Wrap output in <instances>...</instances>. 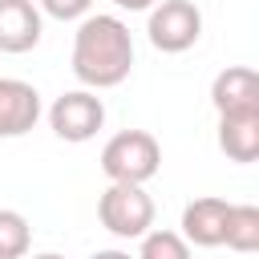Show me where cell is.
<instances>
[{
  "label": "cell",
  "mask_w": 259,
  "mask_h": 259,
  "mask_svg": "<svg viewBox=\"0 0 259 259\" xmlns=\"http://www.w3.org/2000/svg\"><path fill=\"white\" fill-rule=\"evenodd\" d=\"M24 259H65V255H57V251H40V255H24Z\"/></svg>",
  "instance_id": "e0dca14e"
},
{
  "label": "cell",
  "mask_w": 259,
  "mask_h": 259,
  "mask_svg": "<svg viewBox=\"0 0 259 259\" xmlns=\"http://www.w3.org/2000/svg\"><path fill=\"white\" fill-rule=\"evenodd\" d=\"M134 69V36L121 16H81L73 32V77L85 89H113Z\"/></svg>",
  "instance_id": "6da1fadb"
},
{
  "label": "cell",
  "mask_w": 259,
  "mask_h": 259,
  "mask_svg": "<svg viewBox=\"0 0 259 259\" xmlns=\"http://www.w3.org/2000/svg\"><path fill=\"white\" fill-rule=\"evenodd\" d=\"M49 125L61 142H89L105 125V105L93 89H69L49 105Z\"/></svg>",
  "instance_id": "5b68a950"
},
{
  "label": "cell",
  "mask_w": 259,
  "mask_h": 259,
  "mask_svg": "<svg viewBox=\"0 0 259 259\" xmlns=\"http://www.w3.org/2000/svg\"><path fill=\"white\" fill-rule=\"evenodd\" d=\"M40 121V93L28 81L0 77V138H24Z\"/></svg>",
  "instance_id": "52a82bcc"
},
{
  "label": "cell",
  "mask_w": 259,
  "mask_h": 259,
  "mask_svg": "<svg viewBox=\"0 0 259 259\" xmlns=\"http://www.w3.org/2000/svg\"><path fill=\"white\" fill-rule=\"evenodd\" d=\"M138 259H190V243L178 235V231H146L142 235V247H138Z\"/></svg>",
  "instance_id": "4fadbf2b"
},
{
  "label": "cell",
  "mask_w": 259,
  "mask_h": 259,
  "mask_svg": "<svg viewBox=\"0 0 259 259\" xmlns=\"http://www.w3.org/2000/svg\"><path fill=\"white\" fill-rule=\"evenodd\" d=\"M117 8H125V12H150L158 0H113Z\"/></svg>",
  "instance_id": "9a60e30c"
},
{
  "label": "cell",
  "mask_w": 259,
  "mask_h": 259,
  "mask_svg": "<svg viewBox=\"0 0 259 259\" xmlns=\"http://www.w3.org/2000/svg\"><path fill=\"white\" fill-rule=\"evenodd\" d=\"M146 36L158 53H186L202 36V12L194 0H158L146 20Z\"/></svg>",
  "instance_id": "277c9868"
},
{
  "label": "cell",
  "mask_w": 259,
  "mask_h": 259,
  "mask_svg": "<svg viewBox=\"0 0 259 259\" xmlns=\"http://www.w3.org/2000/svg\"><path fill=\"white\" fill-rule=\"evenodd\" d=\"M40 45V8L32 0H0V53H28Z\"/></svg>",
  "instance_id": "ba28073f"
},
{
  "label": "cell",
  "mask_w": 259,
  "mask_h": 259,
  "mask_svg": "<svg viewBox=\"0 0 259 259\" xmlns=\"http://www.w3.org/2000/svg\"><path fill=\"white\" fill-rule=\"evenodd\" d=\"M210 105L219 117L231 113H259V73L247 65H227L210 81Z\"/></svg>",
  "instance_id": "8992f818"
},
{
  "label": "cell",
  "mask_w": 259,
  "mask_h": 259,
  "mask_svg": "<svg viewBox=\"0 0 259 259\" xmlns=\"http://www.w3.org/2000/svg\"><path fill=\"white\" fill-rule=\"evenodd\" d=\"M158 170H162V146L150 130H121L101 150V174L109 182L146 186Z\"/></svg>",
  "instance_id": "7a4b0ae2"
},
{
  "label": "cell",
  "mask_w": 259,
  "mask_h": 259,
  "mask_svg": "<svg viewBox=\"0 0 259 259\" xmlns=\"http://www.w3.org/2000/svg\"><path fill=\"white\" fill-rule=\"evenodd\" d=\"M97 219L117 239H142L146 231H154V198L146 194V186L109 182L97 198Z\"/></svg>",
  "instance_id": "3957f363"
},
{
  "label": "cell",
  "mask_w": 259,
  "mask_h": 259,
  "mask_svg": "<svg viewBox=\"0 0 259 259\" xmlns=\"http://www.w3.org/2000/svg\"><path fill=\"white\" fill-rule=\"evenodd\" d=\"M89 259H134L130 251H121V247H105V251H93Z\"/></svg>",
  "instance_id": "2e32d148"
},
{
  "label": "cell",
  "mask_w": 259,
  "mask_h": 259,
  "mask_svg": "<svg viewBox=\"0 0 259 259\" xmlns=\"http://www.w3.org/2000/svg\"><path fill=\"white\" fill-rule=\"evenodd\" d=\"M227 210L231 202L219 198V194H202L194 202H186L182 210V239L194 243V247H223V223H227Z\"/></svg>",
  "instance_id": "9c48e42d"
},
{
  "label": "cell",
  "mask_w": 259,
  "mask_h": 259,
  "mask_svg": "<svg viewBox=\"0 0 259 259\" xmlns=\"http://www.w3.org/2000/svg\"><path fill=\"white\" fill-rule=\"evenodd\" d=\"M219 150L231 162H255L259 158V113H231L219 117Z\"/></svg>",
  "instance_id": "30bf717a"
},
{
  "label": "cell",
  "mask_w": 259,
  "mask_h": 259,
  "mask_svg": "<svg viewBox=\"0 0 259 259\" xmlns=\"http://www.w3.org/2000/svg\"><path fill=\"white\" fill-rule=\"evenodd\" d=\"M32 247V227L20 210L0 206V259H24Z\"/></svg>",
  "instance_id": "7c38bea8"
},
{
  "label": "cell",
  "mask_w": 259,
  "mask_h": 259,
  "mask_svg": "<svg viewBox=\"0 0 259 259\" xmlns=\"http://www.w3.org/2000/svg\"><path fill=\"white\" fill-rule=\"evenodd\" d=\"M223 247H231V251H239V255L259 251V206H251V202H231L227 223H223Z\"/></svg>",
  "instance_id": "8fae6325"
},
{
  "label": "cell",
  "mask_w": 259,
  "mask_h": 259,
  "mask_svg": "<svg viewBox=\"0 0 259 259\" xmlns=\"http://www.w3.org/2000/svg\"><path fill=\"white\" fill-rule=\"evenodd\" d=\"M89 4L93 0H36V8L49 12L53 20H81V16H89Z\"/></svg>",
  "instance_id": "5bb4252c"
}]
</instances>
